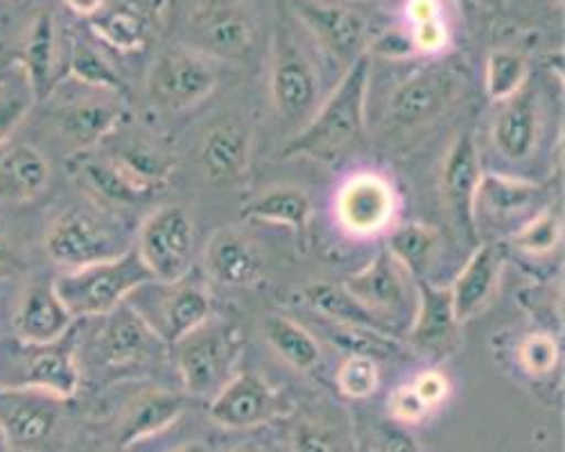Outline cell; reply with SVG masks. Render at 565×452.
Instances as JSON below:
<instances>
[{"label":"cell","mask_w":565,"mask_h":452,"mask_svg":"<svg viewBox=\"0 0 565 452\" xmlns=\"http://www.w3.org/2000/svg\"><path fill=\"white\" fill-rule=\"evenodd\" d=\"M231 452H267L258 441H241Z\"/></svg>","instance_id":"cell-54"},{"label":"cell","mask_w":565,"mask_h":452,"mask_svg":"<svg viewBox=\"0 0 565 452\" xmlns=\"http://www.w3.org/2000/svg\"><path fill=\"white\" fill-rule=\"evenodd\" d=\"M215 64L188 45H168L152 62L146 94L152 107L185 111L202 105L217 88Z\"/></svg>","instance_id":"cell-10"},{"label":"cell","mask_w":565,"mask_h":452,"mask_svg":"<svg viewBox=\"0 0 565 452\" xmlns=\"http://www.w3.org/2000/svg\"><path fill=\"white\" fill-rule=\"evenodd\" d=\"M543 200V189L532 181L511 179L504 174H482L480 189L476 197V217L478 208H482L493 219H507V217H534L539 211L536 204Z\"/></svg>","instance_id":"cell-32"},{"label":"cell","mask_w":565,"mask_h":452,"mask_svg":"<svg viewBox=\"0 0 565 452\" xmlns=\"http://www.w3.org/2000/svg\"><path fill=\"white\" fill-rule=\"evenodd\" d=\"M150 281H154L152 275L131 247L127 254L114 260L64 271V275L53 279V288L77 322L98 320V316L109 314L125 303L134 290Z\"/></svg>","instance_id":"cell-4"},{"label":"cell","mask_w":565,"mask_h":452,"mask_svg":"<svg viewBox=\"0 0 565 452\" xmlns=\"http://www.w3.org/2000/svg\"><path fill=\"white\" fill-rule=\"evenodd\" d=\"M371 77V55H360L342 75L312 118L282 148V157H310L333 163L364 143V107Z\"/></svg>","instance_id":"cell-1"},{"label":"cell","mask_w":565,"mask_h":452,"mask_svg":"<svg viewBox=\"0 0 565 452\" xmlns=\"http://www.w3.org/2000/svg\"><path fill=\"white\" fill-rule=\"evenodd\" d=\"M68 402L41 389L0 387V437L10 452H51L64 434Z\"/></svg>","instance_id":"cell-8"},{"label":"cell","mask_w":565,"mask_h":452,"mask_svg":"<svg viewBox=\"0 0 565 452\" xmlns=\"http://www.w3.org/2000/svg\"><path fill=\"white\" fill-rule=\"evenodd\" d=\"M554 3H563V0H554Z\"/></svg>","instance_id":"cell-57"},{"label":"cell","mask_w":565,"mask_h":452,"mask_svg":"<svg viewBox=\"0 0 565 452\" xmlns=\"http://www.w3.org/2000/svg\"><path fill=\"white\" fill-rule=\"evenodd\" d=\"M269 94L278 118L297 131L319 107V75L292 28L282 19L276 25L271 43Z\"/></svg>","instance_id":"cell-9"},{"label":"cell","mask_w":565,"mask_h":452,"mask_svg":"<svg viewBox=\"0 0 565 452\" xmlns=\"http://www.w3.org/2000/svg\"><path fill=\"white\" fill-rule=\"evenodd\" d=\"M98 150H103V154L138 186L154 193L166 186L168 176L177 168V157L166 143L152 139L143 129H131L127 122L114 129Z\"/></svg>","instance_id":"cell-19"},{"label":"cell","mask_w":565,"mask_h":452,"mask_svg":"<svg viewBox=\"0 0 565 452\" xmlns=\"http://www.w3.org/2000/svg\"><path fill=\"white\" fill-rule=\"evenodd\" d=\"M487 96L495 103L511 98L527 84V60L513 51H493L484 71Z\"/></svg>","instance_id":"cell-40"},{"label":"cell","mask_w":565,"mask_h":452,"mask_svg":"<svg viewBox=\"0 0 565 452\" xmlns=\"http://www.w3.org/2000/svg\"><path fill=\"white\" fill-rule=\"evenodd\" d=\"M375 452H420L418 441L405 426L398 423H383L375 432Z\"/></svg>","instance_id":"cell-48"},{"label":"cell","mask_w":565,"mask_h":452,"mask_svg":"<svg viewBox=\"0 0 565 452\" xmlns=\"http://www.w3.org/2000/svg\"><path fill=\"white\" fill-rule=\"evenodd\" d=\"M21 271H23V260L17 251L14 236L10 232L8 222L0 217V283L17 279Z\"/></svg>","instance_id":"cell-49"},{"label":"cell","mask_w":565,"mask_h":452,"mask_svg":"<svg viewBox=\"0 0 565 452\" xmlns=\"http://www.w3.org/2000/svg\"><path fill=\"white\" fill-rule=\"evenodd\" d=\"M502 254L498 245H478V249L470 254L468 262L461 267L452 288H448L459 324L470 320V316H476L491 301L498 288Z\"/></svg>","instance_id":"cell-30"},{"label":"cell","mask_w":565,"mask_h":452,"mask_svg":"<svg viewBox=\"0 0 565 452\" xmlns=\"http://www.w3.org/2000/svg\"><path fill=\"white\" fill-rule=\"evenodd\" d=\"M82 94H66L57 84L34 107L41 109V127L51 131L71 157L96 150L107 136L125 122V105L118 94L82 84Z\"/></svg>","instance_id":"cell-3"},{"label":"cell","mask_w":565,"mask_h":452,"mask_svg":"<svg viewBox=\"0 0 565 452\" xmlns=\"http://www.w3.org/2000/svg\"><path fill=\"white\" fill-rule=\"evenodd\" d=\"M6 68H8V66H0V73H3V71H6Z\"/></svg>","instance_id":"cell-56"},{"label":"cell","mask_w":565,"mask_h":452,"mask_svg":"<svg viewBox=\"0 0 565 452\" xmlns=\"http://www.w3.org/2000/svg\"><path fill=\"white\" fill-rule=\"evenodd\" d=\"M211 419L226 430H252L290 417L292 400L254 372L235 374L213 398Z\"/></svg>","instance_id":"cell-13"},{"label":"cell","mask_w":565,"mask_h":452,"mask_svg":"<svg viewBox=\"0 0 565 452\" xmlns=\"http://www.w3.org/2000/svg\"><path fill=\"white\" fill-rule=\"evenodd\" d=\"M19 131L0 146V211L28 208L53 186V161Z\"/></svg>","instance_id":"cell-17"},{"label":"cell","mask_w":565,"mask_h":452,"mask_svg":"<svg viewBox=\"0 0 565 452\" xmlns=\"http://www.w3.org/2000/svg\"><path fill=\"white\" fill-rule=\"evenodd\" d=\"M439 240L441 238L435 226H428L423 222H407L401 224L392 234L387 251L407 275H412L418 281L428 275Z\"/></svg>","instance_id":"cell-36"},{"label":"cell","mask_w":565,"mask_h":452,"mask_svg":"<svg viewBox=\"0 0 565 452\" xmlns=\"http://www.w3.org/2000/svg\"><path fill=\"white\" fill-rule=\"evenodd\" d=\"M412 385V389L416 391V396L428 405V410L433 412V410H437V407L448 398V394H450V383H448V378L441 374V372H437V369H428V372H423V374H418L416 378H414V383H409Z\"/></svg>","instance_id":"cell-47"},{"label":"cell","mask_w":565,"mask_h":452,"mask_svg":"<svg viewBox=\"0 0 565 452\" xmlns=\"http://www.w3.org/2000/svg\"><path fill=\"white\" fill-rule=\"evenodd\" d=\"M344 290L369 312L379 314L381 320L407 305L405 269L387 249H383L358 275L349 277L344 281Z\"/></svg>","instance_id":"cell-25"},{"label":"cell","mask_w":565,"mask_h":452,"mask_svg":"<svg viewBox=\"0 0 565 452\" xmlns=\"http://www.w3.org/2000/svg\"><path fill=\"white\" fill-rule=\"evenodd\" d=\"M34 105L36 98L25 73L17 64H10L0 73V146L28 122Z\"/></svg>","instance_id":"cell-37"},{"label":"cell","mask_w":565,"mask_h":452,"mask_svg":"<svg viewBox=\"0 0 565 452\" xmlns=\"http://www.w3.org/2000/svg\"><path fill=\"white\" fill-rule=\"evenodd\" d=\"M185 410V396L172 389H148L125 407L116 441L120 448H134L168 428H172Z\"/></svg>","instance_id":"cell-26"},{"label":"cell","mask_w":565,"mask_h":452,"mask_svg":"<svg viewBox=\"0 0 565 452\" xmlns=\"http://www.w3.org/2000/svg\"><path fill=\"white\" fill-rule=\"evenodd\" d=\"M127 303L143 316L166 346H174L211 316V297L206 288L185 279L177 283L150 281L134 290L127 297Z\"/></svg>","instance_id":"cell-11"},{"label":"cell","mask_w":565,"mask_h":452,"mask_svg":"<svg viewBox=\"0 0 565 452\" xmlns=\"http://www.w3.org/2000/svg\"><path fill=\"white\" fill-rule=\"evenodd\" d=\"M482 174L484 172L480 165L476 136L470 131H461L448 150L441 172V191L446 213L455 232L468 243H478L476 197Z\"/></svg>","instance_id":"cell-16"},{"label":"cell","mask_w":565,"mask_h":452,"mask_svg":"<svg viewBox=\"0 0 565 452\" xmlns=\"http://www.w3.org/2000/svg\"><path fill=\"white\" fill-rule=\"evenodd\" d=\"M409 39H412V45H414V53L437 55L448 45L450 30H448L444 17H437V19L414 23L412 30H409Z\"/></svg>","instance_id":"cell-46"},{"label":"cell","mask_w":565,"mask_h":452,"mask_svg":"<svg viewBox=\"0 0 565 452\" xmlns=\"http://www.w3.org/2000/svg\"><path fill=\"white\" fill-rule=\"evenodd\" d=\"M303 301L308 308L315 312L323 314L331 324H342V326H355V329H371V331H381L390 333V326L385 320H381L379 314L369 312L360 301H355L344 286H333V283H312L303 290Z\"/></svg>","instance_id":"cell-34"},{"label":"cell","mask_w":565,"mask_h":452,"mask_svg":"<svg viewBox=\"0 0 565 452\" xmlns=\"http://www.w3.org/2000/svg\"><path fill=\"white\" fill-rule=\"evenodd\" d=\"M12 45L10 62L25 73L36 103L43 100L64 79L60 73L62 49L55 14L51 10L34 12Z\"/></svg>","instance_id":"cell-20"},{"label":"cell","mask_w":565,"mask_h":452,"mask_svg":"<svg viewBox=\"0 0 565 452\" xmlns=\"http://www.w3.org/2000/svg\"><path fill=\"white\" fill-rule=\"evenodd\" d=\"M373 51L375 55H383V57H407L414 53V45L409 39V32H401V30H390L385 34H381V39L373 43Z\"/></svg>","instance_id":"cell-50"},{"label":"cell","mask_w":565,"mask_h":452,"mask_svg":"<svg viewBox=\"0 0 565 452\" xmlns=\"http://www.w3.org/2000/svg\"><path fill=\"white\" fill-rule=\"evenodd\" d=\"M103 320L96 337H93V357L107 369H131L157 359L163 348V340L146 324L127 301L111 310Z\"/></svg>","instance_id":"cell-15"},{"label":"cell","mask_w":565,"mask_h":452,"mask_svg":"<svg viewBox=\"0 0 565 452\" xmlns=\"http://www.w3.org/2000/svg\"><path fill=\"white\" fill-rule=\"evenodd\" d=\"M387 410L392 421L398 426H416L420 421H426V417L430 415L428 405L416 396L412 385H401L390 394Z\"/></svg>","instance_id":"cell-45"},{"label":"cell","mask_w":565,"mask_h":452,"mask_svg":"<svg viewBox=\"0 0 565 452\" xmlns=\"http://www.w3.org/2000/svg\"><path fill=\"white\" fill-rule=\"evenodd\" d=\"M292 8L303 28L335 62H342L349 68L366 53L369 25L358 12L340 6L312 3V0H295Z\"/></svg>","instance_id":"cell-21"},{"label":"cell","mask_w":565,"mask_h":452,"mask_svg":"<svg viewBox=\"0 0 565 452\" xmlns=\"http://www.w3.org/2000/svg\"><path fill=\"white\" fill-rule=\"evenodd\" d=\"M452 3H455L463 14H476V10H478V0H452Z\"/></svg>","instance_id":"cell-55"},{"label":"cell","mask_w":565,"mask_h":452,"mask_svg":"<svg viewBox=\"0 0 565 452\" xmlns=\"http://www.w3.org/2000/svg\"><path fill=\"white\" fill-rule=\"evenodd\" d=\"M209 277L224 288H252L263 279V258L241 232L217 229L206 247Z\"/></svg>","instance_id":"cell-27"},{"label":"cell","mask_w":565,"mask_h":452,"mask_svg":"<svg viewBox=\"0 0 565 452\" xmlns=\"http://www.w3.org/2000/svg\"><path fill=\"white\" fill-rule=\"evenodd\" d=\"M398 200L390 181L375 172H358L344 181L335 197V215L342 229L358 238H371L394 222Z\"/></svg>","instance_id":"cell-18"},{"label":"cell","mask_w":565,"mask_h":452,"mask_svg":"<svg viewBox=\"0 0 565 452\" xmlns=\"http://www.w3.org/2000/svg\"><path fill=\"white\" fill-rule=\"evenodd\" d=\"M457 94L459 75L450 66L420 68L394 88L387 122L398 131L418 129L446 114Z\"/></svg>","instance_id":"cell-14"},{"label":"cell","mask_w":565,"mask_h":452,"mask_svg":"<svg viewBox=\"0 0 565 452\" xmlns=\"http://www.w3.org/2000/svg\"><path fill=\"white\" fill-rule=\"evenodd\" d=\"M243 333L235 324L209 320L174 344L177 369L188 394L213 398L235 374L243 355Z\"/></svg>","instance_id":"cell-7"},{"label":"cell","mask_w":565,"mask_h":452,"mask_svg":"<svg viewBox=\"0 0 565 452\" xmlns=\"http://www.w3.org/2000/svg\"><path fill=\"white\" fill-rule=\"evenodd\" d=\"M511 243L532 256L550 254L561 243V217L554 211H539L515 232Z\"/></svg>","instance_id":"cell-41"},{"label":"cell","mask_w":565,"mask_h":452,"mask_svg":"<svg viewBox=\"0 0 565 452\" xmlns=\"http://www.w3.org/2000/svg\"><path fill=\"white\" fill-rule=\"evenodd\" d=\"M188 49L220 62H247L260 41V25L249 0H193L185 12Z\"/></svg>","instance_id":"cell-6"},{"label":"cell","mask_w":565,"mask_h":452,"mask_svg":"<svg viewBox=\"0 0 565 452\" xmlns=\"http://www.w3.org/2000/svg\"><path fill=\"white\" fill-rule=\"evenodd\" d=\"M539 141V100L536 90L525 84L507 100L493 122V143L511 161L527 159Z\"/></svg>","instance_id":"cell-29"},{"label":"cell","mask_w":565,"mask_h":452,"mask_svg":"<svg viewBox=\"0 0 565 452\" xmlns=\"http://www.w3.org/2000/svg\"><path fill=\"white\" fill-rule=\"evenodd\" d=\"M10 324V337L30 344H49L64 337L75 326V320L60 301L53 281L32 279L17 290Z\"/></svg>","instance_id":"cell-22"},{"label":"cell","mask_w":565,"mask_h":452,"mask_svg":"<svg viewBox=\"0 0 565 452\" xmlns=\"http://www.w3.org/2000/svg\"><path fill=\"white\" fill-rule=\"evenodd\" d=\"M66 8L77 17H98L105 10V0H64Z\"/></svg>","instance_id":"cell-52"},{"label":"cell","mask_w":565,"mask_h":452,"mask_svg":"<svg viewBox=\"0 0 565 452\" xmlns=\"http://www.w3.org/2000/svg\"><path fill=\"white\" fill-rule=\"evenodd\" d=\"M68 77L93 88L111 90V94H122V79L114 71V66L105 60L100 51L93 49L88 43L75 41L71 57H68Z\"/></svg>","instance_id":"cell-38"},{"label":"cell","mask_w":565,"mask_h":452,"mask_svg":"<svg viewBox=\"0 0 565 452\" xmlns=\"http://www.w3.org/2000/svg\"><path fill=\"white\" fill-rule=\"evenodd\" d=\"M265 337L269 346L299 372H310L319 365L321 346L317 337L286 314H269L265 320Z\"/></svg>","instance_id":"cell-35"},{"label":"cell","mask_w":565,"mask_h":452,"mask_svg":"<svg viewBox=\"0 0 565 452\" xmlns=\"http://www.w3.org/2000/svg\"><path fill=\"white\" fill-rule=\"evenodd\" d=\"M292 452H344V443L338 432L317 419H303L290 434Z\"/></svg>","instance_id":"cell-44"},{"label":"cell","mask_w":565,"mask_h":452,"mask_svg":"<svg viewBox=\"0 0 565 452\" xmlns=\"http://www.w3.org/2000/svg\"><path fill=\"white\" fill-rule=\"evenodd\" d=\"M41 245L45 258L66 271L114 260L134 247L120 219L96 204L68 206L53 215Z\"/></svg>","instance_id":"cell-2"},{"label":"cell","mask_w":565,"mask_h":452,"mask_svg":"<svg viewBox=\"0 0 565 452\" xmlns=\"http://www.w3.org/2000/svg\"><path fill=\"white\" fill-rule=\"evenodd\" d=\"M558 344L550 333H530L518 346V362L525 374L534 378H543L552 374L558 365Z\"/></svg>","instance_id":"cell-43"},{"label":"cell","mask_w":565,"mask_h":452,"mask_svg":"<svg viewBox=\"0 0 565 452\" xmlns=\"http://www.w3.org/2000/svg\"><path fill=\"white\" fill-rule=\"evenodd\" d=\"M405 14H407L409 25L420 23V21H428V19L444 17L441 0H407Z\"/></svg>","instance_id":"cell-51"},{"label":"cell","mask_w":565,"mask_h":452,"mask_svg":"<svg viewBox=\"0 0 565 452\" xmlns=\"http://www.w3.org/2000/svg\"><path fill=\"white\" fill-rule=\"evenodd\" d=\"M328 340H331L335 346L347 351L349 355H362L371 359H383L403 353V346L394 335L381 333V331H371V329H355V326H342V324H331L323 329Z\"/></svg>","instance_id":"cell-39"},{"label":"cell","mask_w":565,"mask_h":452,"mask_svg":"<svg viewBox=\"0 0 565 452\" xmlns=\"http://www.w3.org/2000/svg\"><path fill=\"white\" fill-rule=\"evenodd\" d=\"M252 127L238 118L226 116L213 122L200 141L198 163L211 184L231 186L245 179L252 163Z\"/></svg>","instance_id":"cell-23"},{"label":"cell","mask_w":565,"mask_h":452,"mask_svg":"<svg viewBox=\"0 0 565 452\" xmlns=\"http://www.w3.org/2000/svg\"><path fill=\"white\" fill-rule=\"evenodd\" d=\"M157 283H177L188 277L193 265L195 226L179 204L157 208L146 217L134 245Z\"/></svg>","instance_id":"cell-12"},{"label":"cell","mask_w":565,"mask_h":452,"mask_svg":"<svg viewBox=\"0 0 565 452\" xmlns=\"http://www.w3.org/2000/svg\"><path fill=\"white\" fill-rule=\"evenodd\" d=\"M418 310L412 324V344L428 353H446L457 340V316L448 288L418 279Z\"/></svg>","instance_id":"cell-31"},{"label":"cell","mask_w":565,"mask_h":452,"mask_svg":"<svg viewBox=\"0 0 565 452\" xmlns=\"http://www.w3.org/2000/svg\"><path fill=\"white\" fill-rule=\"evenodd\" d=\"M79 383L77 326L49 344H30L17 337L0 340V387L41 389L73 400Z\"/></svg>","instance_id":"cell-5"},{"label":"cell","mask_w":565,"mask_h":452,"mask_svg":"<svg viewBox=\"0 0 565 452\" xmlns=\"http://www.w3.org/2000/svg\"><path fill=\"white\" fill-rule=\"evenodd\" d=\"M166 0H120L111 10L93 17V32L120 53H136L150 41Z\"/></svg>","instance_id":"cell-28"},{"label":"cell","mask_w":565,"mask_h":452,"mask_svg":"<svg viewBox=\"0 0 565 452\" xmlns=\"http://www.w3.org/2000/svg\"><path fill=\"white\" fill-rule=\"evenodd\" d=\"M338 387L347 398L364 400L381 387L379 362L362 355H349L338 369Z\"/></svg>","instance_id":"cell-42"},{"label":"cell","mask_w":565,"mask_h":452,"mask_svg":"<svg viewBox=\"0 0 565 452\" xmlns=\"http://www.w3.org/2000/svg\"><path fill=\"white\" fill-rule=\"evenodd\" d=\"M310 215V197L301 189L290 184H276L267 189L243 208V217L276 226H288L297 238H306Z\"/></svg>","instance_id":"cell-33"},{"label":"cell","mask_w":565,"mask_h":452,"mask_svg":"<svg viewBox=\"0 0 565 452\" xmlns=\"http://www.w3.org/2000/svg\"><path fill=\"white\" fill-rule=\"evenodd\" d=\"M170 452H211V450L204 441H185V443L172 448Z\"/></svg>","instance_id":"cell-53"},{"label":"cell","mask_w":565,"mask_h":452,"mask_svg":"<svg viewBox=\"0 0 565 452\" xmlns=\"http://www.w3.org/2000/svg\"><path fill=\"white\" fill-rule=\"evenodd\" d=\"M68 168L84 195L100 208L136 206L154 195V191L138 186L103 152L88 150L68 159Z\"/></svg>","instance_id":"cell-24"}]
</instances>
